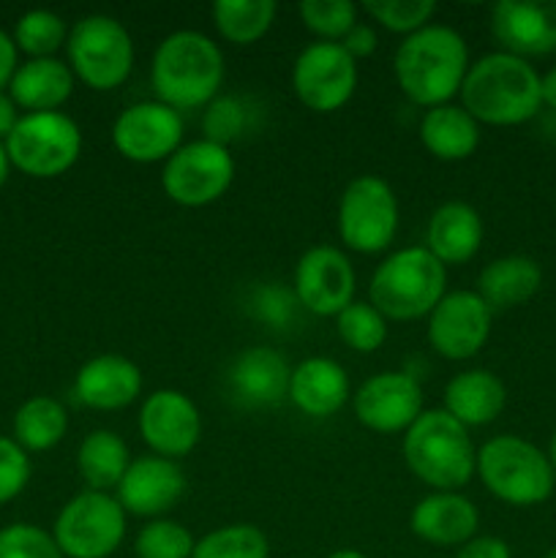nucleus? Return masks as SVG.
<instances>
[{
	"label": "nucleus",
	"instance_id": "obj_1",
	"mask_svg": "<svg viewBox=\"0 0 556 558\" xmlns=\"http://www.w3.org/2000/svg\"><path fill=\"white\" fill-rule=\"evenodd\" d=\"M469 47L447 25H425L403 38L392 58V71L403 96L423 109L452 104L469 71Z\"/></svg>",
	"mask_w": 556,
	"mask_h": 558
},
{
	"label": "nucleus",
	"instance_id": "obj_2",
	"mask_svg": "<svg viewBox=\"0 0 556 558\" xmlns=\"http://www.w3.org/2000/svg\"><path fill=\"white\" fill-rule=\"evenodd\" d=\"M458 96L461 107L485 125H521L543 107L534 65L505 49L474 60Z\"/></svg>",
	"mask_w": 556,
	"mask_h": 558
},
{
	"label": "nucleus",
	"instance_id": "obj_3",
	"mask_svg": "<svg viewBox=\"0 0 556 558\" xmlns=\"http://www.w3.org/2000/svg\"><path fill=\"white\" fill-rule=\"evenodd\" d=\"M223 82V54L200 31H174L153 52L150 85L156 101L178 109H200L216 101Z\"/></svg>",
	"mask_w": 556,
	"mask_h": 558
},
{
	"label": "nucleus",
	"instance_id": "obj_4",
	"mask_svg": "<svg viewBox=\"0 0 556 558\" xmlns=\"http://www.w3.org/2000/svg\"><path fill=\"white\" fill-rule=\"evenodd\" d=\"M403 463L434 490H461L478 472V450L469 428L445 409H425L403 434Z\"/></svg>",
	"mask_w": 556,
	"mask_h": 558
},
{
	"label": "nucleus",
	"instance_id": "obj_5",
	"mask_svg": "<svg viewBox=\"0 0 556 558\" xmlns=\"http://www.w3.org/2000/svg\"><path fill=\"white\" fill-rule=\"evenodd\" d=\"M447 294V267L425 245H409L379 262L368 283V303L387 322L428 316Z\"/></svg>",
	"mask_w": 556,
	"mask_h": 558
},
{
	"label": "nucleus",
	"instance_id": "obj_6",
	"mask_svg": "<svg viewBox=\"0 0 556 558\" xmlns=\"http://www.w3.org/2000/svg\"><path fill=\"white\" fill-rule=\"evenodd\" d=\"M480 483L510 507H537L551 499L556 474L548 456L521 436L501 434L478 450Z\"/></svg>",
	"mask_w": 556,
	"mask_h": 558
},
{
	"label": "nucleus",
	"instance_id": "obj_7",
	"mask_svg": "<svg viewBox=\"0 0 556 558\" xmlns=\"http://www.w3.org/2000/svg\"><path fill=\"white\" fill-rule=\"evenodd\" d=\"M65 52L71 74L98 93L120 87L134 69V38L109 14H87L74 22Z\"/></svg>",
	"mask_w": 556,
	"mask_h": 558
},
{
	"label": "nucleus",
	"instance_id": "obj_8",
	"mask_svg": "<svg viewBox=\"0 0 556 558\" xmlns=\"http://www.w3.org/2000/svg\"><path fill=\"white\" fill-rule=\"evenodd\" d=\"M9 161L31 178H60L82 156V131L63 112H27L5 140Z\"/></svg>",
	"mask_w": 556,
	"mask_h": 558
},
{
	"label": "nucleus",
	"instance_id": "obj_9",
	"mask_svg": "<svg viewBox=\"0 0 556 558\" xmlns=\"http://www.w3.org/2000/svg\"><path fill=\"white\" fill-rule=\"evenodd\" d=\"M52 537L65 558H109L125 539V510L112 494L82 490L58 512Z\"/></svg>",
	"mask_w": 556,
	"mask_h": 558
},
{
	"label": "nucleus",
	"instance_id": "obj_10",
	"mask_svg": "<svg viewBox=\"0 0 556 558\" xmlns=\"http://www.w3.org/2000/svg\"><path fill=\"white\" fill-rule=\"evenodd\" d=\"M398 199L390 183L376 174L349 180L338 199V238L358 254H382L398 232Z\"/></svg>",
	"mask_w": 556,
	"mask_h": 558
},
{
	"label": "nucleus",
	"instance_id": "obj_11",
	"mask_svg": "<svg viewBox=\"0 0 556 558\" xmlns=\"http://www.w3.org/2000/svg\"><path fill=\"white\" fill-rule=\"evenodd\" d=\"M234 183V156L210 140L183 142L164 161L161 189L180 207H207Z\"/></svg>",
	"mask_w": 556,
	"mask_h": 558
},
{
	"label": "nucleus",
	"instance_id": "obj_12",
	"mask_svg": "<svg viewBox=\"0 0 556 558\" xmlns=\"http://www.w3.org/2000/svg\"><path fill=\"white\" fill-rule=\"evenodd\" d=\"M292 90L311 112H338L358 90V60L341 44H309L294 58Z\"/></svg>",
	"mask_w": 556,
	"mask_h": 558
},
{
	"label": "nucleus",
	"instance_id": "obj_13",
	"mask_svg": "<svg viewBox=\"0 0 556 558\" xmlns=\"http://www.w3.org/2000/svg\"><path fill=\"white\" fill-rule=\"evenodd\" d=\"M494 311L472 289L447 292L428 314V343L452 363L472 360L488 343Z\"/></svg>",
	"mask_w": 556,
	"mask_h": 558
},
{
	"label": "nucleus",
	"instance_id": "obj_14",
	"mask_svg": "<svg viewBox=\"0 0 556 558\" xmlns=\"http://www.w3.org/2000/svg\"><path fill=\"white\" fill-rule=\"evenodd\" d=\"M183 118L161 101H136L125 107L112 123V145L125 161H167L183 145Z\"/></svg>",
	"mask_w": 556,
	"mask_h": 558
},
{
	"label": "nucleus",
	"instance_id": "obj_15",
	"mask_svg": "<svg viewBox=\"0 0 556 558\" xmlns=\"http://www.w3.org/2000/svg\"><path fill=\"white\" fill-rule=\"evenodd\" d=\"M294 300L314 316L336 319L354 303L358 276L343 251L333 245H314L294 265Z\"/></svg>",
	"mask_w": 556,
	"mask_h": 558
},
{
	"label": "nucleus",
	"instance_id": "obj_16",
	"mask_svg": "<svg viewBox=\"0 0 556 558\" xmlns=\"http://www.w3.org/2000/svg\"><path fill=\"white\" fill-rule=\"evenodd\" d=\"M354 417L374 434H407L425 412L423 387L407 371H385L354 390Z\"/></svg>",
	"mask_w": 556,
	"mask_h": 558
},
{
	"label": "nucleus",
	"instance_id": "obj_17",
	"mask_svg": "<svg viewBox=\"0 0 556 558\" xmlns=\"http://www.w3.org/2000/svg\"><path fill=\"white\" fill-rule=\"evenodd\" d=\"M142 441L150 456L178 461L194 452L202 439V414L196 403L180 390H156L145 398L136 417Z\"/></svg>",
	"mask_w": 556,
	"mask_h": 558
},
{
	"label": "nucleus",
	"instance_id": "obj_18",
	"mask_svg": "<svg viewBox=\"0 0 556 558\" xmlns=\"http://www.w3.org/2000/svg\"><path fill=\"white\" fill-rule=\"evenodd\" d=\"M189 480L178 461L158 456L131 458L123 480L114 488V499L125 510V515L161 518L183 499Z\"/></svg>",
	"mask_w": 556,
	"mask_h": 558
},
{
	"label": "nucleus",
	"instance_id": "obj_19",
	"mask_svg": "<svg viewBox=\"0 0 556 558\" xmlns=\"http://www.w3.org/2000/svg\"><path fill=\"white\" fill-rule=\"evenodd\" d=\"M491 31L523 60L556 52V0H501L491 9Z\"/></svg>",
	"mask_w": 556,
	"mask_h": 558
},
{
	"label": "nucleus",
	"instance_id": "obj_20",
	"mask_svg": "<svg viewBox=\"0 0 556 558\" xmlns=\"http://www.w3.org/2000/svg\"><path fill=\"white\" fill-rule=\"evenodd\" d=\"M480 510L458 490H434L414 505L409 529L423 543L436 548H461L478 537Z\"/></svg>",
	"mask_w": 556,
	"mask_h": 558
},
{
	"label": "nucleus",
	"instance_id": "obj_21",
	"mask_svg": "<svg viewBox=\"0 0 556 558\" xmlns=\"http://www.w3.org/2000/svg\"><path fill=\"white\" fill-rule=\"evenodd\" d=\"M142 371L123 354H98L87 360L74 379V392L82 407L96 412H120L140 398Z\"/></svg>",
	"mask_w": 556,
	"mask_h": 558
},
{
	"label": "nucleus",
	"instance_id": "obj_22",
	"mask_svg": "<svg viewBox=\"0 0 556 558\" xmlns=\"http://www.w3.org/2000/svg\"><path fill=\"white\" fill-rule=\"evenodd\" d=\"M349 376L341 363L330 357H309L294 365L289 376V401L314 420L333 417L347 407Z\"/></svg>",
	"mask_w": 556,
	"mask_h": 558
},
{
	"label": "nucleus",
	"instance_id": "obj_23",
	"mask_svg": "<svg viewBox=\"0 0 556 558\" xmlns=\"http://www.w3.org/2000/svg\"><path fill=\"white\" fill-rule=\"evenodd\" d=\"M483 245V218L467 202H445L431 216L425 248L445 267H461L478 256Z\"/></svg>",
	"mask_w": 556,
	"mask_h": 558
},
{
	"label": "nucleus",
	"instance_id": "obj_24",
	"mask_svg": "<svg viewBox=\"0 0 556 558\" xmlns=\"http://www.w3.org/2000/svg\"><path fill=\"white\" fill-rule=\"evenodd\" d=\"M292 365L270 347H249L234 357L229 381L251 407H276L289 396Z\"/></svg>",
	"mask_w": 556,
	"mask_h": 558
},
{
	"label": "nucleus",
	"instance_id": "obj_25",
	"mask_svg": "<svg viewBox=\"0 0 556 558\" xmlns=\"http://www.w3.org/2000/svg\"><path fill=\"white\" fill-rule=\"evenodd\" d=\"M445 412L456 417L463 428H483L494 423L507 403L505 381L485 368L461 371L445 387Z\"/></svg>",
	"mask_w": 556,
	"mask_h": 558
},
{
	"label": "nucleus",
	"instance_id": "obj_26",
	"mask_svg": "<svg viewBox=\"0 0 556 558\" xmlns=\"http://www.w3.org/2000/svg\"><path fill=\"white\" fill-rule=\"evenodd\" d=\"M74 80L69 63L58 58H33L16 65L9 82V96L16 107L31 112H58L74 93Z\"/></svg>",
	"mask_w": 556,
	"mask_h": 558
},
{
	"label": "nucleus",
	"instance_id": "obj_27",
	"mask_svg": "<svg viewBox=\"0 0 556 558\" xmlns=\"http://www.w3.org/2000/svg\"><path fill=\"white\" fill-rule=\"evenodd\" d=\"M420 142L439 161H467L480 145V123L461 104L425 109L420 118Z\"/></svg>",
	"mask_w": 556,
	"mask_h": 558
},
{
	"label": "nucleus",
	"instance_id": "obj_28",
	"mask_svg": "<svg viewBox=\"0 0 556 558\" xmlns=\"http://www.w3.org/2000/svg\"><path fill=\"white\" fill-rule=\"evenodd\" d=\"M543 270L532 256L510 254L488 262L478 278V294L491 311H507L523 305L540 292Z\"/></svg>",
	"mask_w": 556,
	"mask_h": 558
},
{
	"label": "nucleus",
	"instance_id": "obj_29",
	"mask_svg": "<svg viewBox=\"0 0 556 558\" xmlns=\"http://www.w3.org/2000/svg\"><path fill=\"white\" fill-rule=\"evenodd\" d=\"M129 463V445L114 430H90L76 450V469L87 483V490H104V494L114 490Z\"/></svg>",
	"mask_w": 556,
	"mask_h": 558
},
{
	"label": "nucleus",
	"instance_id": "obj_30",
	"mask_svg": "<svg viewBox=\"0 0 556 558\" xmlns=\"http://www.w3.org/2000/svg\"><path fill=\"white\" fill-rule=\"evenodd\" d=\"M278 14L276 0H216L210 5L218 36L234 47H249L267 36Z\"/></svg>",
	"mask_w": 556,
	"mask_h": 558
},
{
	"label": "nucleus",
	"instance_id": "obj_31",
	"mask_svg": "<svg viewBox=\"0 0 556 558\" xmlns=\"http://www.w3.org/2000/svg\"><path fill=\"white\" fill-rule=\"evenodd\" d=\"M69 430V414L58 398L36 396L22 403L14 414V436L16 445L25 452H47Z\"/></svg>",
	"mask_w": 556,
	"mask_h": 558
},
{
	"label": "nucleus",
	"instance_id": "obj_32",
	"mask_svg": "<svg viewBox=\"0 0 556 558\" xmlns=\"http://www.w3.org/2000/svg\"><path fill=\"white\" fill-rule=\"evenodd\" d=\"M191 558H270V543L251 523H229L196 539Z\"/></svg>",
	"mask_w": 556,
	"mask_h": 558
},
{
	"label": "nucleus",
	"instance_id": "obj_33",
	"mask_svg": "<svg viewBox=\"0 0 556 558\" xmlns=\"http://www.w3.org/2000/svg\"><path fill=\"white\" fill-rule=\"evenodd\" d=\"M336 332L354 352L374 354L387 341V319L371 303L354 300L336 316Z\"/></svg>",
	"mask_w": 556,
	"mask_h": 558
},
{
	"label": "nucleus",
	"instance_id": "obj_34",
	"mask_svg": "<svg viewBox=\"0 0 556 558\" xmlns=\"http://www.w3.org/2000/svg\"><path fill=\"white\" fill-rule=\"evenodd\" d=\"M69 41V31H65L63 16L47 9H33L20 16L14 27V44L22 52L33 58H55L60 47Z\"/></svg>",
	"mask_w": 556,
	"mask_h": 558
},
{
	"label": "nucleus",
	"instance_id": "obj_35",
	"mask_svg": "<svg viewBox=\"0 0 556 558\" xmlns=\"http://www.w3.org/2000/svg\"><path fill=\"white\" fill-rule=\"evenodd\" d=\"M300 22L316 41L341 44L347 33L360 22V5L352 0H303L298 5Z\"/></svg>",
	"mask_w": 556,
	"mask_h": 558
},
{
	"label": "nucleus",
	"instance_id": "obj_36",
	"mask_svg": "<svg viewBox=\"0 0 556 558\" xmlns=\"http://www.w3.org/2000/svg\"><path fill=\"white\" fill-rule=\"evenodd\" d=\"M196 548V539L183 523L156 518L145 523L134 539L136 558H191Z\"/></svg>",
	"mask_w": 556,
	"mask_h": 558
},
{
	"label": "nucleus",
	"instance_id": "obj_37",
	"mask_svg": "<svg viewBox=\"0 0 556 558\" xmlns=\"http://www.w3.org/2000/svg\"><path fill=\"white\" fill-rule=\"evenodd\" d=\"M360 11L379 22L385 31L398 33V36H412V33L423 31L431 25L436 14L434 0H365Z\"/></svg>",
	"mask_w": 556,
	"mask_h": 558
},
{
	"label": "nucleus",
	"instance_id": "obj_38",
	"mask_svg": "<svg viewBox=\"0 0 556 558\" xmlns=\"http://www.w3.org/2000/svg\"><path fill=\"white\" fill-rule=\"evenodd\" d=\"M0 558H65L58 543L44 529L31 523H14L0 529Z\"/></svg>",
	"mask_w": 556,
	"mask_h": 558
},
{
	"label": "nucleus",
	"instance_id": "obj_39",
	"mask_svg": "<svg viewBox=\"0 0 556 558\" xmlns=\"http://www.w3.org/2000/svg\"><path fill=\"white\" fill-rule=\"evenodd\" d=\"M31 480V458L14 439L0 436V505L16 499Z\"/></svg>",
	"mask_w": 556,
	"mask_h": 558
},
{
	"label": "nucleus",
	"instance_id": "obj_40",
	"mask_svg": "<svg viewBox=\"0 0 556 558\" xmlns=\"http://www.w3.org/2000/svg\"><path fill=\"white\" fill-rule=\"evenodd\" d=\"M202 125H205V140L227 147V142L240 136V131H243L245 114L234 98H216L213 104H207Z\"/></svg>",
	"mask_w": 556,
	"mask_h": 558
},
{
	"label": "nucleus",
	"instance_id": "obj_41",
	"mask_svg": "<svg viewBox=\"0 0 556 558\" xmlns=\"http://www.w3.org/2000/svg\"><path fill=\"white\" fill-rule=\"evenodd\" d=\"M456 558H512V550L501 537H488V534L480 537L478 534L458 548Z\"/></svg>",
	"mask_w": 556,
	"mask_h": 558
},
{
	"label": "nucleus",
	"instance_id": "obj_42",
	"mask_svg": "<svg viewBox=\"0 0 556 558\" xmlns=\"http://www.w3.org/2000/svg\"><path fill=\"white\" fill-rule=\"evenodd\" d=\"M376 44H379V38H376L374 27L365 25V22H358V25L347 33L341 47L347 49L354 60H360V58H371V54L376 52Z\"/></svg>",
	"mask_w": 556,
	"mask_h": 558
},
{
	"label": "nucleus",
	"instance_id": "obj_43",
	"mask_svg": "<svg viewBox=\"0 0 556 558\" xmlns=\"http://www.w3.org/2000/svg\"><path fill=\"white\" fill-rule=\"evenodd\" d=\"M16 71V44L5 31H0V87L11 82Z\"/></svg>",
	"mask_w": 556,
	"mask_h": 558
},
{
	"label": "nucleus",
	"instance_id": "obj_44",
	"mask_svg": "<svg viewBox=\"0 0 556 558\" xmlns=\"http://www.w3.org/2000/svg\"><path fill=\"white\" fill-rule=\"evenodd\" d=\"M16 104L14 98L5 96L3 90H0V140H9V134L14 131L16 125Z\"/></svg>",
	"mask_w": 556,
	"mask_h": 558
},
{
	"label": "nucleus",
	"instance_id": "obj_45",
	"mask_svg": "<svg viewBox=\"0 0 556 558\" xmlns=\"http://www.w3.org/2000/svg\"><path fill=\"white\" fill-rule=\"evenodd\" d=\"M540 93H543L545 107L556 109V65L540 76Z\"/></svg>",
	"mask_w": 556,
	"mask_h": 558
},
{
	"label": "nucleus",
	"instance_id": "obj_46",
	"mask_svg": "<svg viewBox=\"0 0 556 558\" xmlns=\"http://www.w3.org/2000/svg\"><path fill=\"white\" fill-rule=\"evenodd\" d=\"M9 167H11L9 153H5V145H0V189H3L5 178H9Z\"/></svg>",
	"mask_w": 556,
	"mask_h": 558
},
{
	"label": "nucleus",
	"instance_id": "obj_47",
	"mask_svg": "<svg viewBox=\"0 0 556 558\" xmlns=\"http://www.w3.org/2000/svg\"><path fill=\"white\" fill-rule=\"evenodd\" d=\"M327 558H368V556L360 554V550H354V548H341V550H333Z\"/></svg>",
	"mask_w": 556,
	"mask_h": 558
},
{
	"label": "nucleus",
	"instance_id": "obj_48",
	"mask_svg": "<svg viewBox=\"0 0 556 558\" xmlns=\"http://www.w3.org/2000/svg\"><path fill=\"white\" fill-rule=\"evenodd\" d=\"M548 461H551V469H554V474H556V434L551 436V447H548Z\"/></svg>",
	"mask_w": 556,
	"mask_h": 558
},
{
	"label": "nucleus",
	"instance_id": "obj_49",
	"mask_svg": "<svg viewBox=\"0 0 556 558\" xmlns=\"http://www.w3.org/2000/svg\"><path fill=\"white\" fill-rule=\"evenodd\" d=\"M545 558H556V548L548 550V554H545Z\"/></svg>",
	"mask_w": 556,
	"mask_h": 558
}]
</instances>
